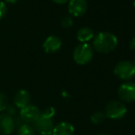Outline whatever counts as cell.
<instances>
[{
	"label": "cell",
	"mask_w": 135,
	"mask_h": 135,
	"mask_svg": "<svg viewBox=\"0 0 135 135\" xmlns=\"http://www.w3.org/2000/svg\"><path fill=\"white\" fill-rule=\"evenodd\" d=\"M133 64L135 65V57H134V61H133Z\"/></svg>",
	"instance_id": "25"
},
{
	"label": "cell",
	"mask_w": 135,
	"mask_h": 135,
	"mask_svg": "<svg viewBox=\"0 0 135 135\" xmlns=\"http://www.w3.org/2000/svg\"><path fill=\"white\" fill-rule=\"evenodd\" d=\"M4 1H6L7 3H9V4H14V3H16L18 0H4Z\"/></svg>",
	"instance_id": "22"
},
{
	"label": "cell",
	"mask_w": 135,
	"mask_h": 135,
	"mask_svg": "<svg viewBox=\"0 0 135 135\" xmlns=\"http://www.w3.org/2000/svg\"><path fill=\"white\" fill-rule=\"evenodd\" d=\"M41 111L36 106L28 105L20 109V118L25 122V124L35 123L37 119L41 117Z\"/></svg>",
	"instance_id": "6"
},
{
	"label": "cell",
	"mask_w": 135,
	"mask_h": 135,
	"mask_svg": "<svg viewBox=\"0 0 135 135\" xmlns=\"http://www.w3.org/2000/svg\"><path fill=\"white\" fill-rule=\"evenodd\" d=\"M105 118H106V115L104 112L96 111L91 115L90 120H91V122L94 123V124H99V123L103 122Z\"/></svg>",
	"instance_id": "14"
},
{
	"label": "cell",
	"mask_w": 135,
	"mask_h": 135,
	"mask_svg": "<svg viewBox=\"0 0 135 135\" xmlns=\"http://www.w3.org/2000/svg\"><path fill=\"white\" fill-rule=\"evenodd\" d=\"M30 95L25 89H21V90L18 91L15 95L14 98V104L18 108L22 109L25 107L30 105Z\"/></svg>",
	"instance_id": "11"
},
{
	"label": "cell",
	"mask_w": 135,
	"mask_h": 135,
	"mask_svg": "<svg viewBox=\"0 0 135 135\" xmlns=\"http://www.w3.org/2000/svg\"><path fill=\"white\" fill-rule=\"evenodd\" d=\"M35 129L41 135H52L54 129V124L52 119L41 116L37 119L35 123Z\"/></svg>",
	"instance_id": "7"
},
{
	"label": "cell",
	"mask_w": 135,
	"mask_h": 135,
	"mask_svg": "<svg viewBox=\"0 0 135 135\" xmlns=\"http://www.w3.org/2000/svg\"><path fill=\"white\" fill-rule=\"evenodd\" d=\"M9 108V100L8 98L4 93H0V112L7 110Z\"/></svg>",
	"instance_id": "16"
},
{
	"label": "cell",
	"mask_w": 135,
	"mask_h": 135,
	"mask_svg": "<svg viewBox=\"0 0 135 135\" xmlns=\"http://www.w3.org/2000/svg\"><path fill=\"white\" fill-rule=\"evenodd\" d=\"M114 74L121 80L128 81L135 76V65L130 61H120L114 67Z\"/></svg>",
	"instance_id": "3"
},
{
	"label": "cell",
	"mask_w": 135,
	"mask_h": 135,
	"mask_svg": "<svg viewBox=\"0 0 135 135\" xmlns=\"http://www.w3.org/2000/svg\"><path fill=\"white\" fill-rule=\"evenodd\" d=\"M98 135H108V134H106V133H100V134H98Z\"/></svg>",
	"instance_id": "23"
},
{
	"label": "cell",
	"mask_w": 135,
	"mask_h": 135,
	"mask_svg": "<svg viewBox=\"0 0 135 135\" xmlns=\"http://www.w3.org/2000/svg\"><path fill=\"white\" fill-rule=\"evenodd\" d=\"M74 21H73V18L69 16H65L62 18V21H61V25L64 28H70L72 25H73Z\"/></svg>",
	"instance_id": "17"
},
{
	"label": "cell",
	"mask_w": 135,
	"mask_h": 135,
	"mask_svg": "<svg viewBox=\"0 0 135 135\" xmlns=\"http://www.w3.org/2000/svg\"><path fill=\"white\" fill-rule=\"evenodd\" d=\"M130 48L132 50H135V37L132 39V41H130Z\"/></svg>",
	"instance_id": "20"
},
{
	"label": "cell",
	"mask_w": 135,
	"mask_h": 135,
	"mask_svg": "<svg viewBox=\"0 0 135 135\" xmlns=\"http://www.w3.org/2000/svg\"><path fill=\"white\" fill-rule=\"evenodd\" d=\"M15 131V121L8 113L0 114V134L10 135Z\"/></svg>",
	"instance_id": "8"
},
{
	"label": "cell",
	"mask_w": 135,
	"mask_h": 135,
	"mask_svg": "<svg viewBox=\"0 0 135 135\" xmlns=\"http://www.w3.org/2000/svg\"><path fill=\"white\" fill-rule=\"evenodd\" d=\"M93 55H94V52H93L92 47L88 43H81L77 45L74 50L73 57L77 64L84 65V64H88L92 60Z\"/></svg>",
	"instance_id": "2"
},
{
	"label": "cell",
	"mask_w": 135,
	"mask_h": 135,
	"mask_svg": "<svg viewBox=\"0 0 135 135\" xmlns=\"http://www.w3.org/2000/svg\"><path fill=\"white\" fill-rule=\"evenodd\" d=\"M18 135H35V131L30 124H23L18 129Z\"/></svg>",
	"instance_id": "15"
},
{
	"label": "cell",
	"mask_w": 135,
	"mask_h": 135,
	"mask_svg": "<svg viewBox=\"0 0 135 135\" xmlns=\"http://www.w3.org/2000/svg\"><path fill=\"white\" fill-rule=\"evenodd\" d=\"M77 40L82 43H86L87 41H89L90 40H92L95 37V33L93 31V30H91L90 28L84 27L81 28L80 30H78L76 34Z\"/></svg>",
	"instance_id": "13"
},
{
	"label": "cell",
	"mask_w": 135,
	"mask_h": 135,
	"mask_svg": "<svg viewBox=\"0 0 135 135\" xmlns=\"http://www.w3.org/2000/svg\"><path fill=\"white\" fill-rule=\"evenodd\" d=\"M62 46V41L59 37L54 35H51L44 41L42 44V48L46 54H54L60 50Z\"/></svg>",
	"instance_id": "10"
},
{
	"label": "cell",
	"mask_w": 135,
	"mask_h": 135,
	"mask_svg": "<svg viewBox=\"0 0 135 135\" xmlns=\"http://www.w3.org/2000/svg\"><path fill=\"white\" fill-rule=\"evenodd\" d=\"M7 14V6L3 1L0 0V20L4 18Z\"/></svg>",
	"instance_id": "19"
},
{
	"label": "cell",
	"mask_w": 135,
	"mask_h": 135,
	"mask_svg": "<svg viewBox=\"0 0 135 135\" xmlns=\"http://www.w3.org/2000/svg\"><path fill=\"white\" fill-rule=\"evenodd\" d=\"M118 45V39L113 33L102 31L94 37L93 46L95 50L101 54H108L113 52Z\"/></svg>",
	"instance_id": "1"
},
{
	"label": "cell",
	"mask_w": 135,
	"mask_h": 135,
	"mask_svg": "<svg viewBox=\"0 0 135 135\" xmlns=\"http://www.w3.org/2000/svg\"><path fill=\"white\" fill-rule=\"evenodd\" d=\"M133 6L135 7V0H133Z\"/></svg>",
	"instance_id": "24"
},
{
	"label": "cell",
	"mask_w": 135,
	"mask_h": 135,
	"mask_svg": "<svg viewBox=\"0 0 135 135\" xmlns=\"http://www.w3.org/2000/svg\"><path fill=\"white\" fill-rule=\"evenodd\" d=\"M127 108L122 102L113 100L107 104L105 108V115L108 119H120L126 115Z\"/></svg>",
	"instance_id": "4"
},
{
	"label": "cell",
	"mask_w": 135,
	"mask_h": 135,
	"mask_svg": "<svg viewBox=\"0 0 135 135\" xmlns=\"http://www.w3.org/2000/svg\"><path fill=\"white\" fill-rule=\"evenodd\" d=\"M68 2V11L72 16L81 17L86 12V0H69Z\"/></svg>",
	"instance_id": "9"
},
{
	"label": "cell",
	"mask_w": 135,
	"mask_h": 135,
	"mask_svg": "<svg viewBox=\"0 0 135 135\" xmlns=\"http://www.w3.org/2000/svg\"><path fill=\"white\" fill-rule=\"evenodd\" d=\"M55 115V108H52V107H49L47 108L44 111L41 113V116L43 117H46V118H49V119H52V117Z\"/></svg>",
	"instance_id": "18"
},
{
	"label": "cell",
	"mask_w": 135,
	"mask_h": 135,
	"mask_svg": "<svg viewBox=\"0 0 135 135\" xmlns=\"http://www.w3.org/2000/svg\"><path fill=\"white\" fill-rule=\"evenodd\" d=\"M75 134V127L70 122H61L54 126L52 135H74Z\"/></svg>",
	"instance_id": "12"
},
{
	"label": "cell",
	"mask_w": 135,
	"mask_h": 135,
	"mask_svg": "<svg viewBox=\"0 0 135 135\" xmlns=\"http://www.w3.org/2000/svg\"><path fill=\"white\" fill-rule=\"evenodd\" d=\"M118 96L123 102L130 103L135 101V83L127 81L121 84L118 89Z\"/></svg>",
	"instance_id": "5"
},
{
	"label": "cell",
	"mask_w": 135,
	"mask_h": 135,
	"mask_svg": "<svg viewBox=\"0 0 135 135\" xmlns=\"http://www.w3.org/2000/svg\"><path fill=\"white\" fill-rule=\"evenodd\" d=\"M52 1L56 4H59V5H64V4L67 3L69 0H52Z\"/></svg>",
	"instance_id": "21"
}]
</instances>
